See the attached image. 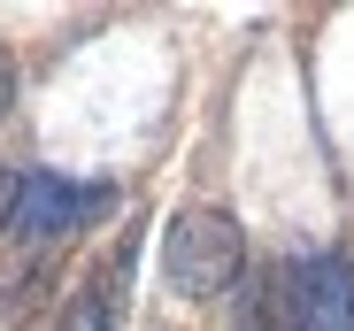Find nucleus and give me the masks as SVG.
Listing matches in <instances>:
<instances>
[{
	"label": "nucleus",
	"instance_id": "nucleus-1",
	"mask_svg": "<svg viewBox=\"0 0 354 331\" xmlns=\"http://www.w3.org/2000/svg\"><path fill=\"white\" fill-rule=\"evenodd\" d=\"M239 269H247V231L231 224L223 208H185V216H169V231H162V278L185 293V301H216L239 285Z\"/></svg>",
	"mask_w": 354,
	"mask_h": 331
},
{
	"label": "nucleus",
	"instance_id": "nucleus-2",
	"mask_svg": "<svg viewBox=\"0 0 354 331\" xmlns=\"http://www.w3.org/2000/svg\"><path fill=\"white\" fill-rule=\"evenodd\" d=\"M115 200V185H70V178H24V193H16V231L31 239V247H46V239H70V231H85L93 216Z\"/></svg>",
	"mask_w": 354,
	"mask_h": 331
},
{
	"label": "nucleus",
	"instance_id": "nucleus-3",
	"mask_svg": "<svg viewBox=\"0 0 354 331\" xmlns=\"http://www.w3.org/2000/svg\"><path fill=\"white\" fill-rule=\"evenodd\" d=\"M301 331H354V269L339 254L301 262Z\"/></svg>",
	"mask_w": 354,
	"mask_h": 331
},
{
	"label": "nucleus",
	"instance_id": "nucleus-4",
	"mask_svg": "<svg viewBox=\"0 0 354 331\" xmlns=\"http://www.w3.org/2000/svg\"><path fill=\"white\" fill-rule=\"evenodd\" d=\"M62 331H115V323H108V316H100V308H93V301H77V308H70V323H62Z\"/></svg>",
	"mask_w": 354,
	"mask_h": 331
},
{
	"label": "nucleus",
	"instance_id": "nucleus-5",
	"mask_svg": "<svg viewBox=\"0 0 354 331\" xmlns=\"http://www.w3.org/2000/svg\"><path fill=\"white\" fill-rule=\"evenodd\" d=\"M16 193H24V178H16V170H0V231L16 224Z\"/></svg>",
	"mask_w": 354,
	"mask_h": 331
},
{
	"label": "nucleus",
	"instance_id": "nucleus-6",
	"mask_svg": "<svg viewBox=\"0 0 354 331\" xmlns=\"http://www.w3.org/2000/svg\"><path fill=\"white\" fill-rule=\"evenodd\" d=\"M8 108H16V54L0 46V116H8Z\"/></svg>",
	"mask_w": 354,
	"mask_h": 331
},
{
	"label": "nucleus",
	"instance_id": "nucleus-7",
	"mask_svg": "<svg viewBox=\"0 0 354 331\" xmlns=\"http://www.w3.org/2000/svg\"><path fill=\"white\" fill-rule=\"evenodd\" d=\"M239 331H262V323H254V316H247V323H239Z\"/></svg>",
	"mask_w": 354,
	"mask_h": 331
}]
</instances>
